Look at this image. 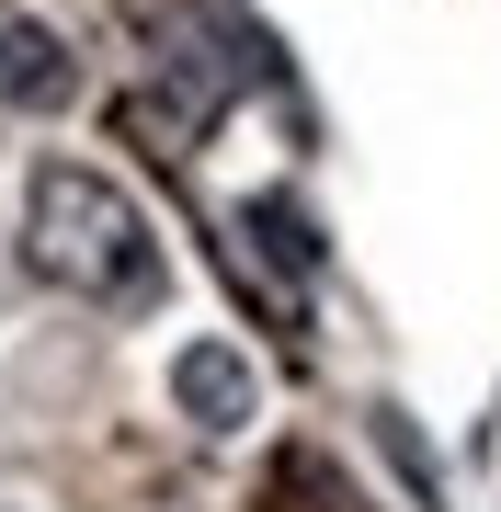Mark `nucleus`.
Returning a JSON list of instances; mask_svg holds the SVG:
<instances>
[{"label": "nucleus", "mask_w": 501, "mask_h": 512, "mask_svg": "<svg viewBox=\"0 0 501 512\" xmlns=\"http://www.w3.org/2000/svg\"><path fill=\"white\" fill-rule=\"evenodd\" d=\"M240 228H251V251L274 262L285 285H308L319 262H331V239H319V217H308L297 194H251V205H240Z\"/></svg>", "instance_id": "obj_4"}, {"label": "nucleus", "mask_w": 501, "mask_h": 512, "mask_svg": "<svg viewBox=\"0 0 501 512\" xmlns=\"http://www.w3.org/2000/svg\"><path fill=\"white\" fill-rule=\"evenodd\" d=\"M171 410H183L194 433H251V410H262L251 353L240 342H183L171 353Z\"/></svg>", "instance_id": "obj_2"}, {"label": "nucleus", "mask_w": 501, "mask_h": 512, "mask_svg": "<svg viewBox=\"0 0 501 512\" xmlns=\"http://www.w3.org/2000/svg\"><path fill=\"white\" fill-rule=\"evenodd\" d=\"M80 103V69L46 23H0V114H69Z\"/></svg>", "instance_id": "obj_3"}, {"label": "nucleus", "mask_w": 501, "mask_h": 512, "mask_svg": "<svg viewBox=\"0 0 501 512\" xmlns=\"http://www.w3.org/2000/svg\"><path fill=\"white\" fill-rule=\"evenodd\" d=\"M23 262L46 285L114 308V319H149L171 296V262H160L149 217H137V194L92 160H35V183H23Z\"/></svg>", "instance_id": "obj_1"}]
</instances>
